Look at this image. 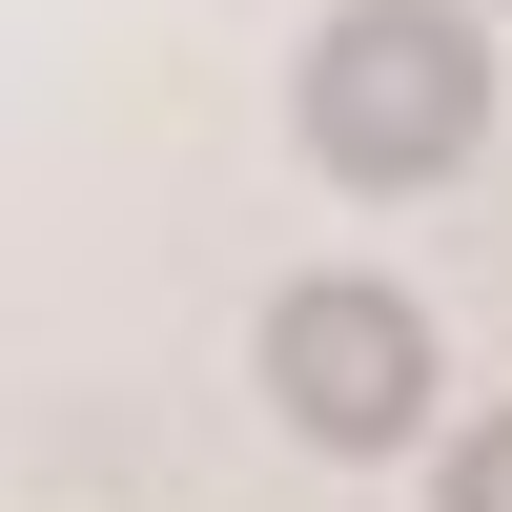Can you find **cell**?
Here are the masks:
<instances>
[{"instance_id":"6da1fadb","label":"cell","mask_w":512,"mask_h":512,"mask_svg":"<svg viewBox=\"0 0 512 512\" xmlns=\"http://www.w3.org/2000/svg\"><path fill=\"white\" fill-rule=\"evenodd\" d=\"M472 144H492V21L472 0H328V41H308V164L328 185L410 205Z\"/></svg>"},{"instance_id":"7a4b0ae2","label":"cell","mask_w":512,"mask_h":512,"mask_svg":"<svg viewBox=\"0 0 512 512\" xmlns=\"http://www.w3.org/2000/svg\"><path fill=\"white\" fill-rule=\"evenodd\" d=\"M267 410L308 451H410V431H431V308L369 287V267H308L267 308Z\"/></svg>"},{"instance_id":"3957f363","label":"cell","mask_w":512,"mask_h":512,"mask_svg":"<svg viewBox=\"0 0 512 512\" xmlns=\"http://www.w3.org/2000/svg\"><path fill=\"white\" fill-rule=\"evenodd\" d=\"M431 512H512V410H472V431H451V472H431Z\"/></svg>"}]
</instances>
